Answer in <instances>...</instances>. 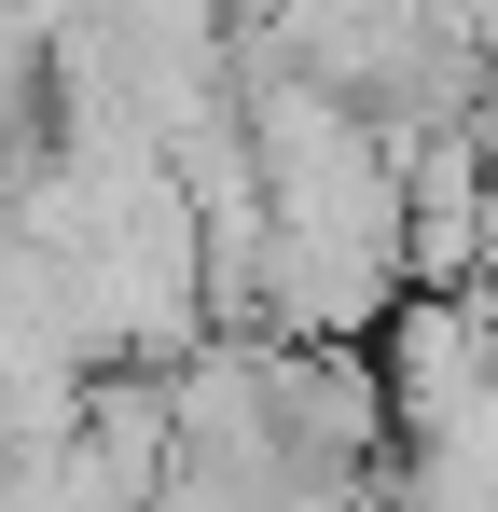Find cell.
I'll use <instances>...</instances> for the list:
<instances>
[{"mask_svg":"<svg viewBox=\"0 0 498 512\" xmlns=\"http://www.w3.org/2000/svg\"><path fill=\"white\" fill-rule=\"evenodd\" d=\"M374 374H388V416L429 429L457 416L471 388H498V291L485 277H457V291H388V319H374Z\"/></svg>","mask_w":498,"mask_h":512,"instance_id":"1","label":"cell"}]
</instances>
